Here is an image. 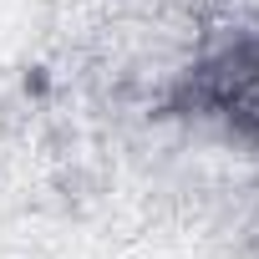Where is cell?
<instances>
[{"label":"cell","instance_id":"cell-1","mask_svg":"<svg viewBox=\"0 0 259 259\" xmlns=\"http://www.w3.org/2000/svg\"><path fill=\"white\" fill-rule=\"evenodd\" d=\"M173 107L198 112V117H219L244 143H259V36H244V41L224 46L219 56L198 61L178 81Z\"/></svg>","mask_w":259,"mask_h":259}]
</instances>
